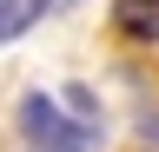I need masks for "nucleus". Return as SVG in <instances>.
<instances>
[{"mask_svg":"<svg viewBox=\"0 0 159 152\" xmlns=\"http://www.w3.org/2000/svg\"><path fill=\"white\" fill-rule=\"evenodd\" d=\"M13 126H20V139H27V152H93V139H99L93 126H80L47 93H27V99L13 106Z\"/></svg>","mask_w":159,"mask_h":152,"instance_id":"obj_1","label":"nucleus"},{"mask_svg":"<svg viewBox=\"0 0 159 152\" xmlns=\"http://www.w3.org/2000/svg\"><path fill=\"white\" fill-rule=\"evenodd\" d=\"M113 33L126 46H159V0H113Z\"/></svg>","mask_w":159,"mask_h":152,"instance_id":"obj_2","label":"nucleus"},{"mask_svg":"<svg viewBox=\"0 0 159 152\" xmlns=\"http://www.w3.org/2000/svg\"><path fill=\"white\" fill-rule=\"evenodd\" d=\"M47 7H53V0H0V46H7V40H20V33H27Z\"/></svg>","mask_w":159,"mask_h":152,"instance_id":"obj_3","label":"nucleus"},{"mask_svg":"<svg viewBox=\"0 0 159 152\" xmlns=\"http://www.w3.org/2000/svg\"><path fill=\"white\" fill-rule=\"evenodd\" d=\"M66 112H73L80 126H93V132H99V99H93V86H80V80H73V86H66Z\"/></svg>","mask_w":159,"mask_h":152,"instance_id":"obj_4","label":"nucleus"}]
</instances>
